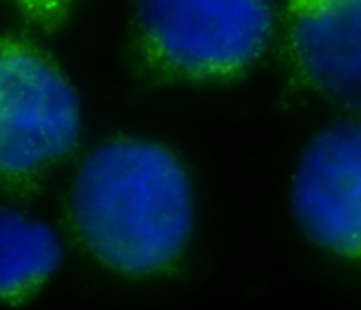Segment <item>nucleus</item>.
Masks as SVG:
<instances>
[{"mask_svg":"<svg viewBox=\"0 0 361 310\" xmlns=\"http://www.w3.org/2000/svg\"><path fill=\"white\" fill-rule=\"evenodd\" d=\"M62 259V243L48 224L0 206V299L20 302L34 294Z\"/></svg>","mask_w":361,"mask_h":310,"instance_id":"nucleus-6","label":"nucleus"},{"mask_svg":"<svg viewBox=\"0 0 361 310\" xmlns=\"http://www.w3.org/2000/svg\"><path fill=\"white\" fill-rule=\"evenodd\" d=\"M289 44L309 83L344 108H360L361 0H289Z\"/></svg>","mask_w":361,"mask_h":310,"instance_id":"nucleus-5","label":"nucleus"},{"mask_svg":"<svg viewBox=\"0 0 361 310\" xmlns=\"http://www.w3.org/2000/svg\"><path fill=\"white\" fill-rule=\"evenodd\" d=\"M136 20L155 62L201 80L249 67L271 34L270 0H136Z\"/></svg>","mask_w":361,"mask_h":310,"instance_id":"nucleus-2","label":"nucleus"},{"mask_svg":"<svg viewBox=\"0 0 361 310\" xmlns=\"http://www.w3.org/2000/svg\"><path fill=\"white\" fill-rule=\"evenodd\" d=\"M295 217L317 245L344 257L361 247V129L337 122L303 151L291 187Z\"/></svg>","mask_w":361,"mask_h":310,"instance_id":"nucleus-4","label":"nucleus"},{"mask_svg":"<svg viewBox=\"0 0 361 310\" xmlns=\"http://www.w3.org/2000/svg\"><path fill=\"white\" fill-rule=\"evenodd\" d=\"M73 218L88 249L127 275H150L182 254L194 224L190 182L161 144L118 140L92 151L71 192Z\"/></svg>","mask_w":361,"mask_h":310,"instance_id":"nucleus-1","label":"nucleus"},{"mask_svg":"<svg viewBox=\"0 0 361 310\" xmlns=\"http://www.w3.org/2000/svg\"><path fill=\"white\" fill-rule=\"evenodd\" d=\"M81 129L80 101L39 49L0 39V176L20 178L69 154Z\"/></svg>","mask_w":361,"mask_h":310,"instance_id":"nucleus-3","label":"nucleus"},{"mask_svg":"<svg viewBox=\"0 0 361 310\" xmlns=\"http://www.w3.org/2000/svg\"><path fill=\"white\" fill-rule=\"evenodd\" d=\"M20 6L42 25H55L63 16L69 0H18Z\"/></svg>","mask_w":361,"mask_h":310,"instance_id":"nucleus-7","label":"nucleus"}]
</instances>
